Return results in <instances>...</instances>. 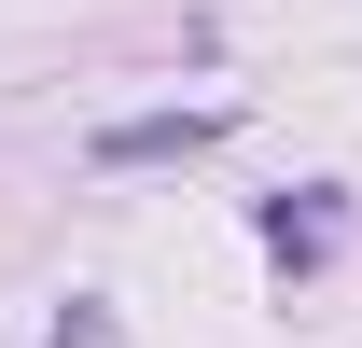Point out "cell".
Listing matches in <instances>:
<instances>
[{
	"instance_id": "cell-3",
	"label": "cell",
	"mask_w": 362,
	"mask_h": 348,
	"mask_svg": "<svg viewBox=\"0 0 362 348\" xmlns=\"http://www.w3.org/2000/svg\"><path fill=\"white\" fill-rule=\"evenodd\" d=\"M98 335H112V320H98V306H70V320H56L42 348H98Z\"/></svg>"
},
{
	"instance_id": "cell-2",
	"label": "cell",
	"mask_w": 362,
	"mask_h": 348,
	"mask_svg": "<svg viewBox=\"0 0 362 348\" xmlns=\"http://www.w3.org/2000/svg\"><path fill=\"white\" fill-rule=\"evenodd\" d=\"M265 251L279 265H320V251H334V209H265Z\"/></svg>"
},
{
	"instance_id": "cell-1",
	"label": "cell",
	"mask_w": 362,
	"mask_h": 348,
	"mask_svg": "<svg viewBox=\"0 0 362 348\" xmlns=\"http://www.w3.org/2000/svg\"><path fill=\"white\" fill-rule=\"evenodd\" d=\"M223 139H237L223 98H181V112H126V126H98L84 153H98V168H195V153H223Z\"/></svg>"
}]
</instances>
